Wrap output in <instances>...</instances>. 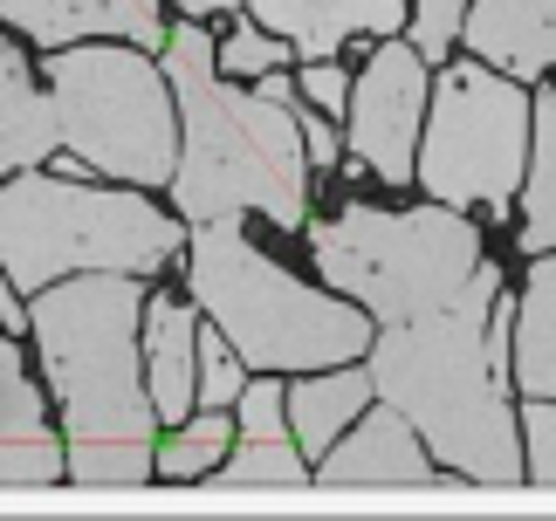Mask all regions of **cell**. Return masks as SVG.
I'll list each match as a JSON object with an SVG mask.
<instances>
[{
	"mask_svg": "<svg viewBox=\"0 0 556 521\" xmlns=\"http://www.w3.org/2000/svg\"><path fill=\"white\" fill-rule=\"evenodd\" d=\"M508 371L522 398H556V254H529L516 330H508Z\"/></svg>",
	"mask_w": 556,
	"mask_h": 521,
	"instance_id": "cell-18",
	"label": "cell"
},
{
	"mask_svg": "<svg viewBox=\"0 0 556 521\" xmlns=\"http://www.w3.org/2000/svg\"><path fill=\"white\" fill-rule=\"evenodd\" d=\"M192 302L213 316L248 371H330L371 351V316L351 295H324L295 281L282 260H268L248 241L241 213L227 220H192L186 247Z\"/></svg>",
	"mask_w": 556,
	"mask_h": 521,
	"instance_id": "cell-4",
	"label": "cell"
},
{
	"mask_svg": "<svg viewBox=\"0 0 556 521\" xmlns=\"http://www.w3.org/2000/svg\"><path fill=\"white\" fill-rule=\"evenodd\" d=\"M295 97H303V103H316V111H344V103H351V76L344 69H337V55H324V62H309V69H303V82H295Z\"/></svg>",
	"mask_w": 556,
	"mask_h": 521,
	"instance_id": "cell-27",
	"label": "cell"
},
{
	"mask_svg": "<svg viewBox=\"0 0 556 521\" xmlns=\"http://www.w3.org/2000/svg\"><path fill=\"white\" fill-rule=\"evenodd\" d=\"M289 432V391L275 378H248L233 398V440H282Z\"/></svg>",
	"mask_w": 556,
	"mask_h": 521,
	"instance_id": "cell-24",
	"label": "cell"
},
{
	"mask_svg": "<svg viewBox=\"0 0 556 521\" xmlns=\"http://www.w3.org/2000/svg\"><path fill=\"white\" fill-rule=\"evenodd\" d=\"M295 124H303V158L330 171V165H337V151H344V144H337V130H330V117L316 111V103L295 97Z\"/></svg>",
	"mask_w": 556,
	"mask_h": 521,
	"instance_id": "cell-28",
	"label": "cell"
},
{
	"mask_svg": "<svg viewBox=\"0 0 556 521\" xmlns=\"http://www.w3.org/2000/svg\"><path fill=\"white\" fill-rule=\"evenodd\" d=\"M62 151L124 186H173L179 165V103L165 62L138 41H70L49 55Z\"/></svg>",
	"mask_w": 556,
	"mask_h": 521,
	"instance_id": "cell-6",
	"label": "cell"
},
{
	"mask_svg": "<svg viewBox=\"0 0 556 521\" xmlns=\"http://www.w3.org/2000/svg\"><path fill=\"white\" fill-rule=\"evenodd\" d=\"M241 384H248L241 351H233L220 330H200V378H192V405H206V411H233Z\"/></svg>",
	"mask_w": 556,
	"mask_h": 521,
	"instance_id": "cell-22",
	"label": "cell"
},
{
	"mask_svg": "<svg viewBox=\"0 0 556 521\" xmlns=\"http://www.w3.org/2000/svg\"><path fill=\"white\" fill-rule=\"evenodd\" d=\"M227 446H233V419L200 405V411H186L179 432L152 453V473H159V481H206L213 460H220Z\"/></svg>",
	"mask_w": 556,
	"mask_h": 521,
	"instance_id": "cell-21",
	"label": "cell"
},
{
	"mask_svg": "<svg viewBox=\"0 0 556 521\" xmlns=\"http://www.w3.org/2000/svg\"><path fill=\"white\" fill-rule=\"evenodd\" d=\"M426 55L413 41H378V55L365 62V76L351 82V151L357 165L378 171L384 186H413V158H419V124H426Z\"/></svg>",
	"mask_w": 556,
	"mask_h": 521,
	"instance_id": "cell-9",
	"label": "cell"
},
{
	"mask_svg": "<svg viewBox=\"0 0 556 521\" xmlns=\"http://www.w3.org/2000/svg\"><path fill=\"white\" fill-rule=\"evenodd\" d=\"M49 481H62V440L49 432V405H41L14 336L0 330V487H49Z\"/></svg>",
	"mask_w": 556,
	"mask_h": 521,
	"instance_id": "cell-13",
	"label": "cell"
},
{
	"mask_svg": "<svg viewBox=\"0 0 556 521\" xmlns=\"http://www.w3.org/2000/svg\"><path fill=\"white\" fill-rule=\"evenodd\" d=\"M516 425H522V481L556 487V398H529Z\"/></svg>",
	"mask_w": 556,
	"mask_h": 521,
	"instance_id": "cell-25",
	"label": "cell"
},
{
	"mask_svg": "<svg viewBox=\"0 0 556 521\" xmlns=\"http://www.w3.org/2000/svg\"><path fill=\"white\" fill-rule=\"evenodd\" d=\"M316 268L337 295H351L378 322H413L446 309L481 268V233L460 206H413V213H378L344 206L337 220L309 233Z\"/></svg>",
	"mask_w": 556,
	"mask_h": 521,
	"instance_id": "cell-7",
	"label": "cell"
},
{
	"mask_svg": "<svg viewBox=\"0 0 556 521\" xmlns=\"http://www.w3.org/2000/svg\"><path fill=\"white\" fill-rule=\"evenodd\" d=\"M165 82L179 103V165H173V206L186 220H227V213H268L275 227H303L309 213V158L295 97L233 90L213 62V35L200 21L165 28Z\"/></svg>",
	"mask_w": 556,
	"mask_h": 521,
	"instance_id": "cell-3",
	"label": "cell"
},
{
	"mask_svg": "<svg viewBox=\"0 0 556 521\" xmlns=\"http://www.w3.org/2000/svg\"><path fill=\"white\" fill-rule=\"evenodd\" d=\"M0 330H28V309H21V302H14V281H8V268H0Z\"/></svg>",
	"mask_w": 556,
	"mask_h": 521,
	"instance_id": "cell-29",
	"label": "cell"
},
{
	"mask_svg": "<svg viewBox=\"0 0 556 521\" xmlns=\"http://www.w3.org/2000/svg\"><path fill=\"white\" fill-rule=\"evenodd\" d=\"M289 41L282 35H268L262 21H241L220 49H213V62H220V76H268V69H289Z\"/></svg>",
	"mask_w": 556,
	"mask_h": 521,
	"instance_id": "cell-23",
	"label": "cell"
},
{
	"mask_svg": "<svg viewBox=\"0 0 556 521\" xmlns=\"http://www.w3.org/2000/svg\"><path fill=\"white\" fill-rule=\"evenodd\" d=\"M49 398L62 411V473L76 487L152 481V391H144V275H62L28 309Z\"/></svg>",
	"mask_w": 556,
	"mask_h": 521,
	"instance_id": "cell-1",
	"label": "cell"
},
{
	"mask_svg": "<svg viewBox=\"0 0 556 521\" xmlns=\"http://www.w3.org/2000/svg\"><path fill=\"white\" fill-rule=\"evenodd\" d=\"M179 14H192V21H206V14H233V8H248V0H173Z\"/></svg>",
	"mask_w": 556,
	"mask_h": 521,
	"instance_id": "cell-30",
	"label": "cell"
},
{
	"mask_svg": "<svg viewBox=\"0 0 556 521\" xmlns=\"http://www.w3.org/2000/svg\"><path fill=\"white\" fill-rule=\"evenodd\" d=\"M460 21H467V0H413V28H405V41H413L426 62H446V49L460 41Z\"/></svg>",
	"mask_w": 556,
	"mask_h": 521,
	"instance_id": "cell-26",
	"label": "cell"
},
{
	"mask_svg": "<svg viewBox=\"0 0 556 521\" xmlns=\"http://www.w3.org/2000/svg\"><path fill=\"white\" fill-rule=\"evenodd\" d=\"M529 171V90L488 62H446L419 124L413 179L440 206H508Z\"/></svg>",
	"mask_w": 556,
	"mask_h": 521,
	"instance_id": "cell-8",
	"label": "cell"
},
{
	"mask_svg": "<svg viewBox=\"0 0 556 521\" xmlns=\"http://www.w3.org/2000/svg\"><path fill=\"white\" fill-rule=\"evenodd\" d=\"M206 487H227V494H248V487H309V460H303V446L289 440H241V446H227L220 460H213L206 473Z\"/></svg>",
	"mask_w": 556,
	"mask_h": 521,
	"instance_id": "cell-20",
	"label": "cell"
},
{
	"mask_svg": "<svg viewBox=\"0 0 556 521\" xmlns=\"http://www.w3.org/2000/svg\"><path fill=\"white\" fill-rule=\"evenodd\" d=\"M460 41L488 69L536 82L556 69V0H467Z\"/></svg>",
	"mask_w": 556,
	"mask_h": 521,
	"instance_id": "cell-14",
	"label": "cell"
},
{
	"mask_svg": "<svg viewBox=\"0 0 556 521\" xmlns=\"http://www.w3.org/2000/svg\"><path fill=\"white\" fill-rule=\"evenodd\" d=\"M248 14L262 21L268 35H282L303 62L337 55L357 35H405V0H248Z\"/></svg>",
	"mask_w": 556,
	"mask_h": 521,
	"instance_id": "cell-11",
	"label": "cell"
},
{
	"mask_svg": "<svg viewBox=\"0 0 556 521\" xmlns=\"http://www.w3.org/2000/svg\"><path fill=\"white\" fill-rule=\"evenodd\" d=\"M179 247V220L144 192L83 186L41 165L8 171L0 186V268L21 295L62 275H159Z\"/></svg>",
	"mask_w": 556,
	"mask_h": 521,
	"instance_id": "cell-5",
	"label": "cell"
},
{
	"mask_svg": "<svg viewBox=\"0 0 556 521\" xmlns=\"http://www.w3.org/2000/svg\"><path fill=\"white\" fill-rule=\"evenodd\" d=\"M309 487H433V453L405 425V411L378 398V411L344 425V440L309 460Z\"/></svg>",
	"mask_w": 556,
	"mask_h": 521,
	"instance_id": "cell-10",
	"label": "cell"
},
{
	"mask_svg": "<svg viewBox=\"0 0 556 521\" xmlns=\"http://www.w3.org/2000/svg\"><path fill=\"white\" fill-rule=\"evenodd\" d=\"M522 254H556V90L529 103V171H522Z\"/></svg>",
	"mask_w": 556,
	"mask_h": 521,
	"instance_id": "cell-19",
	"label": "cell"
},
{
	"mask_svg": "<svg viewBox=\"0 0 556 521\" xmlns=\"http://www.w3.org/2000/svg\"><path fill=\"white\" fill-rule=\"evenodd\" d=\"M49 151H62L55 97H41L28 55H21L14 41H0V171L49 165Z\"/></svg>",
	"mask_w": 556,
	"mask_h": 521,
	"instance_id": "cell-16",
	"label": "cell"
},
{
	"mask_svg": "<svg viewBox=\"0 0 556 521\" xmlns=\"http://www.w3.org/2000/svg\"><path fill=\"white\" fill-rule=\"evenodd\" d=\"M495 295H502V268L481 260L475 281L446 309L413 316V322H378L365 371H371V391L392 411H405V425L419 432V446L440 467H454L481 487H516L522 425L502 391V364L488 357Z\"/></svg>",
	"mask_w": 556,
	"mask_h": 521,
	"instance_id": "cell-2",
	"label": "cell"
},
{
	"mask_svg": "<svg viewBox=\"0 0 556 521\" xmlns=\"http://www.w3.org/2000/svg\"><path fill=\"white\" fill-rule=\"evenodd\" d=\"M0 21L14 35L41 41V49H70V41H90V35L138 41L152 55L165 49L159 0H0Z\"/></svg>",
	"mask_w": 556,
	"mask_h": 521,
	"instance_id": "cell-12",
	"label": "cell"
},
{
	"mask_svg": "<svg viewBox=\"0 0 556 521\" xmlns=\"http://www.w3.org/2000/svg\"><path fill=\"white\" fill-rule=\"evenodd\" d=\"M378 398L371 391V371H351V364H330V371H309L289 384V440L303 446V460L330 453L344 440V425L357 419Z\"/></svg>",
	"mask_w": 556,
	"mask_h": 521,
	"instance_id": "cell-17",
	"label": "cell"
},
{
	"mask_svg": "<svg viewBox=\"0 0 556 521\" xmlns=\"http://www.w3.org/2000/svg\"><path fill=\"white\" fill-rule=\"evenodd\" d=\"M138 343H144V391H152L159 425H179L192 411V378H200V316L186 302L159 295V302H144Z\"/></svg>",
	"mask_w": 556,
	"mask_h": 521,
	"instance_id": "cell-15",
	"label": "cell"
}]
</instances>
